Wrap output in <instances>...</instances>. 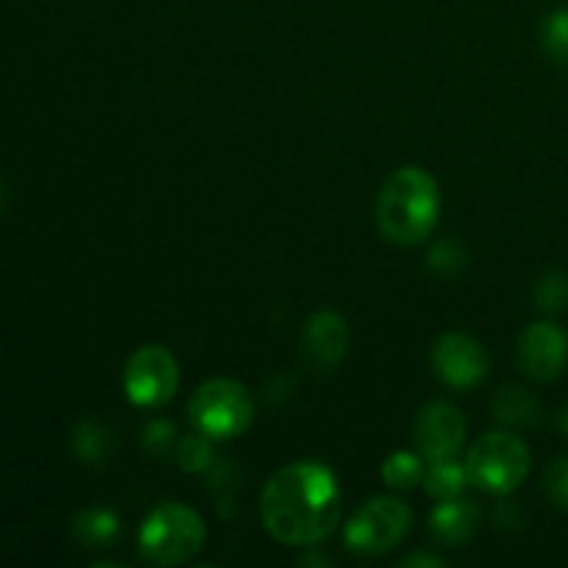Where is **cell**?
Instances as JSON below:
<instances>
[{
  "label": "cell",
  "instance_id": "cell-1",
  "mask_svg": "<svg viewBox=\"0 0 568 568\" xmlns=\"http://www.w3.org/2000/svg\"><path fill=\"white\" fill-rule=\"evenodd\" d=\"M261 525L283 547H314L342 521V488L320 460H297L266 480Z\"/></svg>",
  "mask_w": 568,
  "mask_h": 568
},
{
  "label": "cell",
  "instance_id": "cell-2",
  "mask_svg": "<svg viewBox=\"0 0 568 568\" xmlns=\"http://www.w3.org/2000/svg\"><path fill=\"white\" fill-rule=\"evenodd\" d=\"M442 194L425 166H399L383 181L375 203L377 231L399 247L425 242L438 225Z\"/></svg>",
  "mask_w": 568,
  "mask_h": 568
},
{
  "label": "cell",
  "instance_id": "cell-3",
  "mask_svg": "<svg viewBox=\"0 0 568 568\" xmlns=\"http://www.w3.org/2000/svg\"><path fill=\"white\" fill-rule=\"evenodd\" d=\"M136 544L144 564L159 568L183 566L203 549L205 521L189 505L166 499L144 516Z\"/></svg>",
  "mask_w": 568,
  "mask_h": 568
},
{
  "label": "cell",
  "instance_id": "cell-4",
  "mask_svg": "<svg viewBox=\"0 0 568 568\" xmlns=\"http://www.w3.org/2000/svg\"><path fill=\"white\" fill-rule=\"evenodd\" d=\"M464 466L469 483L480 491L510 494L530 475L532 455L516 433L494 430L471 444Z\"/></svg>",
  "mask_w": 568,
  "mask_h": 568
},
{
  "label": "cell",
  "instance_id": "cell-5",
  "mask_svg": "<svg viewBox=\"0 0 568 568\" xmlns=\"http://www.w3.org/2000/svg\"><path fill=\"white\" fill-rule=\"evenodd\" d=\"M255 414L253 397L247 386L231 377H211L194 388L189 399V419L200 433L214 442L242 436Z\"/></svg>",
  "mask_w": 568,
  "mask_h": 568
},
{
  "label": "cell",
  "instance_id": "cell-6",
  "mask_svg": "<svg viewBox=\"0 0 568 568\" xmlns=\"http://www.w3.org/2000/svg\"><path fill=\"white\" fill-rule=\"evenodd\" d=\"M414 510L397 497H372L344 525V544L361 558L392 552L408 536Z\"/></svg>",
  "mask_w": 568,
  "mask_h": 568
},
{
  "label": "cell",
  "instance_id": "cell-7",
  "mask_svg": "<svg viewBox=\"0 0 568 568\" xmlns=\"http://www.w3.org/2000/svg\"><path fill=\"white\" fill-rule=\"evenodd\" d=\"M181 383L178 361L164 344H144L122 369V388L125 397L139 408H161L170 403Z\"/></svg>",
  "mask_w": 568,
  "mask_h": 568
},
{
  "label": "cell",
  "instance_id": "cell-8",
  "mask_svg": "<svg viewBox=\"0 0 568 568\" xmlns=\"http://www.w3.org/2000/svg\"><path fill=\"white\" fill-rule=\"evenodd\" d=\"M466 442V419L455 405L430 403L416 414L414 419V444L416 453L427 464L458 458L460 447Z\"/></svg>",
  "mask_w": 568,
  "mask_h": 568
},
{
  "label": "cell",
  "instance_id": "cell-9",
  "mask_svg": "<svg viewBox=\"0 0 568 568\" xmlns=\"http://www.w3.org/2000/svg\"><path fill=\"white\" fill-rule=\"evenodd\" d=\"M433 372L449 388H475L488 375V353L466 333H444L430 353Z\"/></svg>",
  "mask_w": 568,
  "mask_h": 568
},
{
  "label": "cell",
  "instance_id": "cell-10",
  "mask_svg": "<svg viewBox=\"0 0 568 568\" xmlns=\"http://www.w3.org/2000/svg\"><path fill=\"white\" fill-rule=\"evenodd\" d=\"M516 358L525 375L538 383H552L568 364V333L555 322H532L521 331Z\"/></svg>",
  "mask_w": 568,
  "mask_h": 568
},
{
  "label": "cell",
  "instance_id": "cell-11",
  "mask_svg": "<svg viewBox=\"0 0 568 568\" xmlns=\"http://www.w3.org/2000/svg\"><path fill=\"white\" fill-rule=\"evenodd\" d=\"M349 349V325L338 311H316L305 320L300 333L303 361L316 372L336 369Z\"/></svg>",
  "mask_w": 568,
  "mask_h": 568
},
{
  "label": "cell",
  "instance_id": "cell-12",
  "mask_svg": "<svg viewBox=\"0 0 568 568\" xmlns=\"http://www.w3.org/2000/svg\"><path fill=\"white\" fill-rule=\"evenodd\" d=\"M480 521V510L464 497L438 503L430 514V536L444 547H460L469 541Z\"/></svg>",
  "mask_w": 568,
  "mask_h": 568
},
{
  "label": "cell",
  "instance_id": "cell-13",
  "mask_svg": "<svg viewBox=\"0 0 568 568\" xmlns=\"http://www.w3.org/2000/svg\"><path fill=\"white\" fill-rule=\"evenodd\" d=\"M120 516L109 508H83L72 519V536L87 549H109L120 538Z\"/></svg>",
  "mask_w": 568,
  "mask_h": 568
},
{
  "label": "cell",
  "instance_id": "cell-14",
  "mask_svg": "<svg viewBox=\"0 0 568 568\" xmlns=\"http://www.w3.org/2000/svg\"><path fill=\"white\" fill-rule=\"evenodd\" d=\"M494 419L505 427H532L541 419V405L525 386H503L494 397Z\"/></svg>",
  "mask_w": 568,
  "mask_h": 568
},
{
  "label": "cell",
  "instance_id": "cell-15",
  "mask_svg": "<svg viewBox=\"0 0 568 568\" xmlns=\"http://www.w3.org/2000/svg\"><path fill=\"white\" fill-rule=\"evenodd\" d=\"M466 486H469L466 466L455 464V458L430 464V469L425 471V491L430 494L436 503H447V499L464 497Z\"/></svg>",
  "mask_w": 568,
  "mask_h": 568
},
{
  "label": "cell",
  "instance_id": "cell-16",
  "mask_svg": "<svg viewBox=\"0 0 568 568\" xmlns=\"http://www.w3.org/2000/svg\"><path fill=\"white\" fill-rule=\"evenodd\" d=\"M383 483L394 491H410L419 483H425V458L419 453H408V449H399L392 453L383 460Z\"/></svg>",
  "mask_w": 568,
  "mask_h": 568
},
{
  "label": "cell",
  "instance_id": "cell-17",
  "mask_svg": "<svg viewBox=\"0 0 568 568\" xmlns=\"http://www.w3.org/2000/svg\"><path fill=\"white\" fill-rule=\"evenodd\" d=\"M72 453L78 455V460L89 466H100L111 455V438L109 430L98 422L87 419L72 430Z\"/></svg>",
  "mask_w": 568,
  "mask_h": 568
},
{
  "label": "cell",
  "instance_id": "cell-18",
  "mask_svg": "<svg viewBox=\"0 0 568 568\" xmlns=\"http://www.w3.org/2000/svg\"><path fill=\"white\" fill-rule=\"evenodd\" d=\"M211 442H214V438L205 436V433L200 430L183 436L175 449L178 466H181L183 471H189V475H197V471L209 469V466L214 464V447H211Z\"/></svg>",
  "mask_w": 568,
  "mask_h": 568
},
{
  "label": "cell",
  "instance_id": "cell-19",
  "mask_svg": "<svg viewBox=\"0 0 568 568\" xmlns=\"http://www.w3.org/2000/svg\"><path fill=\"white\" fill-rule=\"evenodd\" d=\"M541 44L544 53L555 64H568V6L555 9L541 22Z\"/></svg>",
  "mask_w": 568,
  "mask_h": 568
},
{
  "label": "cell",
  "instance_id": "cell-20",
  "mask_svg": "<svg viewBox=\"0 0 568 568\" xmlns=\"http://www.w3.org/2000/svg\"><path fill=\"white\" fill-rule=\"evenodd\" d=\"M536 305L547 314H560L568 305V275L564 270H549L544 272L536 281Z\"/></svg>",
  "mask_w": 568,
  "mask_h": 568
},
{
  "label": "cell",
  "instance_id": "cell-21",
  "mask_svg": "<svg viewBox=\"0 0 568 568\" xmlns=\"http://www.w3.org/2000/svg\"><path fill=\"white\" fill-rule=\"evenodd\" d=\"M178 430L170 419H153L142 430V447L144 453L153 455V458H170L178 449Z\"/></svg>",
  "mask_w": 568,
  "mask_h": 568
},
{
  "label": "cell",
  "instance_id": "cell-22",
  "mask_svg": "<svg viewBox=\"0 0 568 568\" xmlns=\"http://www.w3.org/2000/svg\"><path fill=\"white\" fill-rule=\"evenodd\" d=\"M427 266H430L436 275H455L466 266V250L458 242L447 239V242H438L436 247L427 255Z\"/></svg>",
  "mask_w": 568,
  "mask_h": 568
},
{
  "label": "cell",
  "instance_id": "cell-23",
  "mask_svg": "<svg viewBox=\"0 0 568 568\" xmlns=\"http://www.w3.org/2000/svg\"><path fill=\"white\" fill-rule=\"evenodd\" d=\"M544 494L549 497V503L558 505V508L568 510V458H555L552 464L544 469Z\"/></svg>",
  "mask_w": 568,
  "mask_h": 568
},
{
  "label": "cell",
  "instance_id": "cell-24",
  "mask_svg": "<svg viewBox=\"0 0 568 568\" xmlns=\"http://www.w3.org/2000/svg\"><path fill=\"white\" fill-rule=\"evenodd\" d=\"M399 566H405V568H419V566H427V568H438V566H444V560L438 558V555L414 552V555H405V558L399 560Z\"/></svg>",
  "mask_w": 568,
  "mask_h": 568
},
{
  "label": "cell",
  "instance_id": "cell-25",
  "mask_svg": "<svg viewBox=\"0 0 568 568\" xmlns=\"http://www.w3.org/2000/svg\"><path fill=\"white\" fill-rule=\"evenodd\" d=\"M558 427H560V433H564V436H568V408L560 410V416H558Z\"/></svg>",
  "mask_w": 568,
  "mask_h": 568
},
{
  "label": "cell",
  "instance_id": "cell-26",
  "mask_svg": "<svg viewBox=\"0 0 568 568\" xmlns=\"http://www.w3.org/2000/svg\"><path fill=\"white\" fill-rule=\"evenodd\" d=\"M0 200H3V194H0Z\"/></svg>",
  "mask_w": 568,
  "mask_h": 568
}]
</instances>
